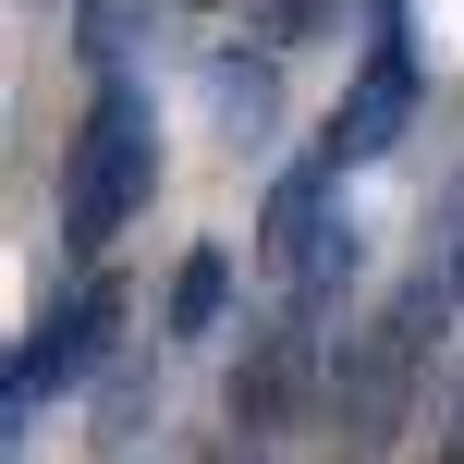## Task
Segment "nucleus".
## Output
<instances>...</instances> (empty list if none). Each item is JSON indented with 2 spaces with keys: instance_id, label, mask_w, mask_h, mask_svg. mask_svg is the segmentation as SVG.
<instances>
[{
  "instance_id": "obj_1",
  "label": "nucleus",
  "mask_w": 464,
  "mask_h": 464,
  "mask_svg": "<svg viewBox=\"0 0 464 464\" xmlns=\"http://www.w3.org/2000/svg\"><path fill=\"white\" fill-rule=\"evenodd\" d=\"M147 184H160V111H147V86L122 73V86L86 98V122H73V147H62V245L98 256L147 208Z\"/></svg>"
},
{
  "instance_id": "obj_2",
  "label": "nucleus",
  "mask_w": 464,
  "mask_h": 464,
  "mask_svg": "<svg viewBox=\"0 0 464 464\" xmlns=\"http://www.w3.org/2000/svg\"><path fill=\"white\" fill-rule=\"evenodd\" d=\"M403 122H416V37H403V0H379V37H367V62H354L343 111H330V160H343V171L392 160Z\"/></svg>"
},
{
  "instance_id": "obj_3",
  "label": "nucleus",
  "mask_w": 464,
  "mask_h": 464,
  "mask_svg": "<svg viewBox=\"0 0 464 464\" xmlns=\"http://www.w3.org/2000/svg\"><path fill=\"white\" fill-rule=\"evenodd\" d=\"M111 318H122L111 281H73V294H49V305H37V330H24V354H13V392H73V379L111 354Z\"/></svg>"
},
{
  "instance_id": "obj_4",
  "label": "nucleus",
  "mask_w": 464,
  "mask_h": 464,
  "mask_svg": "<svg viewBox=\"0 0 464 464\" xmlns=\"http://www.w3.org/2000/svg\"><path fill=\"white\" fill-rule=\"evenodd\" d=\"M305 318H318V305H294V318L232 367V428H294V416H305V354H318V330H305Z\"/></svg>"
},
{
  "instance_id": "obj_5",
  "label": "nucleus",
  "mask_w": 464,
  "mask_h": 464,
  "mask_svg": "<svg viewBox=\"0 0 464 464\" xmlns=\"http://www.w3.org/2000/svg\"><path fill=\"white\" fill-rule=\"evenodd\" d=\"M220 305H232V256H220V245H184V256H171V294H160L171 343H208Z\"/></svg>"
},
{
  "instance_id": "obj_6",
  "label": "nucleus",
  "mask_w": 464,
  "mask_h": 464,
  "mask_svg": "<svg viewBox=\"0 0 464 464\" xmlns=\"http://www.w3.org/2000/svg\"><path fill=\"white\" fill-rule=\"evenodd\" d=\"M135 24H147V0H73V49H86L98 86H122V62H135Z\"/></svg>"
},
{
  "instance_id": "obj_7",
  "label": "nucleus",
  "mask_w": 464,
  "mask_h": 464,
  "mask_svg": "<svg viewBox=\"0 0 464 464\" xmlns=\"http://www.w3.org/2000/svg\"><path fill=\"white\" fill-rule=\"evenodd\" d=\"M220 111H232V147H269V73L220 62Z\"/></svg>"
},
{
  "instance_id": "obj_8",
  "label": "nucleus",
  "mask_w": 464,
  "mask_h": 464,
  "mask_svg": "<svg viewBox=\"0 0 464 464\" xmlns=\"http://www.w3.org/2000/svg\"><path fill=\"white\" fill-rule=\"evenodd\" d=\"M330 13H343V0H269V37H281V49H305Z\"/></svg>"
}]
</instances>
